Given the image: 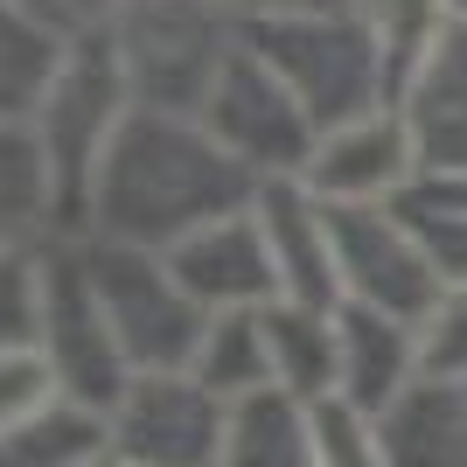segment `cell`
Masks as SVG:
<instances>
[{"instance_id": "obj_1", "label": "cell", "mask_w": 467, "mask_h": 467, "mask_svg": "<svg viewBox=\"0 0 467 467\" xmlns=\"http://www.w3.org/2000/svg\"><path fill=\"white\" fill-rule=\"evenodd\" d=\"M252 202H258V182L216 147L202 119L133 105L119 140L98 161L78 231L98 237V244L168 258L195 231H210L223 216L252 210Z\"/></svg>"}, {"instance_id": "obj_2", "label": "cell", "mask_w": 467, "mask_h": 467, "mask_svg": "<svg viewBox=\"0 0 467 467\" xmlns=\"http://www.w3.org/2000/svg\"><path fill=\"white\" fill-rule=\"evenodd\" d=\"M244 42L293 91V105L314 119V133H335V126H356V119L398 105V57H390L384 28L349 7L244 21Z\"/></svg>"}, {"instance_id": "obj_3", "label": "cell", "mask_w": 467, "mask_h": 467, "mask_svg": "<svg viewBox=\"0 0 467 467\" xmlns=\"http://www.w3.org/2000/svg\"><path fill=\"white\" fill-rule=\"evenodd\" d=\"M112 36L133 105L147 112H182L195 119L210 105L216 78L244 49V21L223 0H119L112 21H98Z\"/></svg>"}, {"instance_id": "obj_4", "label": "cell", "mask_w": 467, "mask_h": 467, "mask_svg": "<svg viewBox=\"0 0 467 467\" xmlns=\"http://www.w3.org/2000/svg\"><path fill=\"white\" fill-rule=\"evenodd\" d=\"M126 112H133V84H126V63H119L112 36L105 28H78L57 91L42 98V112H36V140H42V154H49V168H57V202H63L70 231L84 223L91 175H98V161H105V147L119 140Z\"/></svg>"}, {"instance_id": "obj_5", "label": "cell", "mask_w": 467, "mask_h": 467, "mask_svg": "<svg viewBox=\"0 0 467 467\" xmlns=\"http://www.w3.org/2000/svg\"><path fill=\"white\" fill-rule=\"evenodd\" d=\"M78 244H84V273H91L98 314H105V328H112L126 370H133V377L189 370L195 349H202L210 314L175 286L168 258L126 252V244H98V237H78Z\"/></svg>"}, {"instance_id": "obj_6", "label": "cell", "mask_w": 467, "mask_h": 467, "mask_svg": "<svg viewBox=\"0 0 467 467\" xmlns=\"http://www.w3.org/2000/svg\"><path fill=\"white\" fill-rule=\"evenodd\" d=\"M195 119L210 126V140L258 182V189H265V182H300L307 161H314V147H321L314 119L293 105V91L265 70V57H258L252 42L231 57V70L216 78L210 105Z\"/></svg>"}, {"instance_id": "obj_7", "label": "cell", "mask_w": 467, "mask_h": 467, "mask_svg": "<svg viewBox=\"0 0 467 467\" xmlns=\"http://www.w3.org/2000/svg\"><path fill=\"white\" fill-rule=\"evenodd\" d=\"M335 265H342V307H370L390 321H419V314L447 293L440 265H432L419 223L405 216V202H356L335 210Z\"/></svg>"}, {"instance_id": "obj_8", "label": "cell", "mask_w": 467, "mask_h": 467, "mask_svg": "<svg viewBox=\"0 0 467 467\" xmlns=\"http://www.w3.org/2000/svg\"><path fill=\"white\" fill-rule=\"evenodd\" d=\"M105 432H112L105 453L126 467H223L231 405L210 384H195L189 370L133 377L105 419Z\"/></svg>"}, {"instance_id": "obj_9", "label": "cell", "mask_w": 467, "mask_h": 467, "mask_svg": "<svg viewBox=\"0 0 467 467\" xmlns=\"http://www.w3.org/2000/svg\"><path fill=\"white\" fill-rule=\"evenodd\" d=\"M42 356L57 370L63 405H84L98 419H112V405L133 384L112 328H105V314H98V293H91V273H84L78 237H49V328H42Z\"/></svg>"}, {"instance_id": "obj_10", "label": "cell", "mask_w": 467, "mask_h": 467, "mask_svg": "<svg viewBox=\"0 0 467 467\" xmlns=\"http://www.w3.org/2000/svg\"><path fill=\"white\" fill-rule=\"evenodd\" d=\"M398 112L419 147V182H467V15H447L419 49Z\"/></svg>"}, {"instance_id": "obj_11", "label": "cell", "mask_w": 467, "mask_h": 467, "mask_svg": "<svg viewBox=\"0 0 467 467\" xmlns=\"http://www.w3.org/2000/svg\"><path fill=\"white\" fill-rule=\"evenodd\" d=\"M300 182H307L321 202H335V210H356V202H405V195L419 189V147H411L405 112L384 105V112L356 119V126L321 133V147H314V161H307Z\"/></svg>"}, {"instance_id": "obj_12", "label": "cell", "mask_w": 467, "mask_h": 467, "mask_svg": "<svg viewBox=\"0 0 467 467\" xmlns=\"http://www.w3.org/2000/svg\"><path fill=\"white\" fill-rule=\"evenodd\" d=\"M168 273L202 314H258L279 300V265H273L258 210H237L210 231H195L189 244H175Z\"/></svg>"}, {"instance_id": "obj_13", "label": "cell", "mask_w": 467, "mask_h": 467, "mask_svg": "<svg viewBox=\"0 0 467 467\" xmlns=\"http://www.w3.org/2000/svg\"><path fill=\"white\" fill-rule=\"evenodd\" d=\"M258 223L279 265V300L300 307H342V265H335V216L307 182H265L258 189Z\"/></svg>"}, {"instance_id": "obj_14", "label": "cell", "mask_w": 467, "mask_h": 467, "mask_svg": "<svg viewBox=\"0 0 467 467\" xmlns=\"http://www.w3.org/2000/svg\"><path fill=\"white\" fill-rule=\"evenodd\" d=\"M335 342H342V377H335V398H342V405L384 419V411L419 384L411 321H390V314H370V307H335Z\"/></svg>"}, {"instance_id": "obj_15", "label": "cell", "mask_w": 467, "mask_h": 467, "mask_svg": "<svg viewBox=\"0 0 467 467\" xmlns=\"http://www.w3.org/2000/svg\"><path fill=\"white\" fill-rule=\"evenodd\" d=\"M70 36L28 0H0V126H36L42 98L57 91L63 63H70Z\"/></svg>"}, {"instance_id": "obj_16", "label": "cell", "mask_w": 467, "mask_h": 467, "mask_svg": "<svg viewBox=\"0 0 467 467\" xmlns=\"http://www.w3.org/2000/svg\"><path fill=\"white\" fill-rule=\"evenodd\" d=\"M265 349H273V390L300 405H328L342 377V342H335V307H300L273 300L265 307Z\"/></svg>"}, {"instance_id": "obj_17", "label": "cell", "mask_w": 467, "mask_h": 467, "mask_svg": "<svg viewBox=\"0 0 467 467\" xmlns=\"http://www.w3.org/2000/svg\"><path fill=\"white\" fill-rule=\"evenodd\" d=\"M377 426L390 467H467V390L411 384Z\"/></svg>"}, {"instance_id": "obj_18", "label": "cell", "mask_w": 467, "mask_h": 467, "mask_svg": "<svg viewBox=\"0 0 467 467\" xmlns=\"http://www.w3.org/2000/svg\"><path fill=\"white\" fill-rule=\"evenodd\" d=\"M223 467H321V453H314V405H300L286 390H258V398L231 405Z\"/></svg>"}, {"instance_id": "obj_19", "label": "cell", "mask_w": 467, "mask_h": 467, "mask_svg": "<svg viewBox=\"0 0 467 467\" xmlns=\"http://www.w3.org/2000/svg\"><path fill=\"white\" fill-rule=\"evenodd\" d=\"M57 168L42 154L36 126H0V252L7 244H36V231H57Z\"/></svg>"}, {"instance_id": "obj_20", "label": "cell", "mask_w": 467, "mask_h": 467, "mask_svg": "<svg viewBox=\"0 0 467 467\" xmlns=\"http://www.w3.org/2000/svg\"><path fill=\"white\" fill-rule=\"evenodd\" d=\"M195 384H210L223 405H244L258 390H273V349H265V307L258 314H210L202 349L189 363Z\"/></svg>"}, {"instance_id": "obj_21", "label": "cell", "mask_w": 467, "mask_h": 467, "mask_svg": "<svg viewBox=\"0 0 467 467\" xmlns=\"http://www.w3.org/2000/svg\"><path fill=\"white\" fill-rule=\"evenodd\" d=\"M105 447H112V432H105L98 411L57 405V411H42L36 426L0 440V467H91Z\"/></svg>"}, {"instance_id": "obj_22", "label": "cell", "mask_w": 467, "mask_h": 467, "mask_svg": "<svg viewBox=\"0 0 467 467\" xmlns=\"http://www.w3.org/2000/svg\"><path fill=\"white\" fill-rule=\"evenodd\" d=\"M42 328H49V252L7 244L0 252V356L42 349Z\"/></svg>"}, {"instance_id": "obj_23", "label": "cell", "mask_w": 467, "mask_h": 467, "mask_svg": "<svg viewBox=\"0 0 467 467\" xmlns=\"http://www.w3.org/2000/svg\"><path fill=\"white\" fill-rule=\"evenodd\" d=\"M411 342H419V384L467 390V286L440 293V300L411 321Z\"/></svg>"}, {"instance_id": "obj_24", "label": "cell", "mask_w": 467, "mask_h": 467, "mask_svg": "<svg viewBox=\"0 0 467 467\" xmlns=\"http://www.w3.org/2000/svg\"><path fill=\"white\" fill-rule=\"evenodd\" d=\"M314 453H321V467H390L384 426H377L370 411L342 405V398L314 405Z\"/></svg>"}, {"instance_id": "obj_25", "label": "cell", "mask_w": 467, "mask_h": 467, "mask_svg": "<svg viewBox=\"0 0 467 467\" xmlns=\"http://www.w3.org/2000/svg\"><path fill=\"white\" fill-rule=\"evenodd\" d=\"M63 390H57V370H49V356L28 349V356H0V440L21 426H36L42 411H57Z\"/></svg>"}, {"instance_id": "obj_26", "label": "cell", "mask_w": 467, "mask_h": 467, "mask_svg": "<svg viewBox=\"0 0 467 467\" xmlns=\"http://www.w3.org/2000/svg\"><path fill=\"white\" fill-rule=\"evenodd\" d=\"M405 216L419 223L440 279H447V286H467V216L461 210H432V202H411V195H405Z\"/></svg>"}, {"instance_id": "obj_27", "label": "cell", "mask_w": 467, "mask_h": 467, "mask_svg": "<svg viewBox=\"0 0 467 467\" xmlns=\"http://www.w3.org/2000/svg\"><path fill=\"white\" fill-rule=\"evenodd\" d=\"M335 7H349V15L377 21V28H390V15H398V0H335Z\"/></svg>"}, {"instance_id": "obj_28", "label": "cell", "mask_w": 467, "mask_h": 467, "mask_svg": "<svg viewBox=\"0 0 467 467\" xmlns=\"http://www.w3.org/2000/svg\"><path fill=\"white\" fill-rule=\"evenodd\" d=\"M440 7H447V15H467V0H440Z\"/></svg>"}, {"instance_id": "obj_29", "label": "cell", "mask_w": 467, "mask_h": 467, "mask_svg": "<svg viewBox=\"0 0 467 467\" xmlns=\"http://www.w3.org/2000/svg\"><path fill=\"white\" fill-rule=\"evenodd\" d=\"M91 467H126V461H112V453H98V461H91Z\"/></svg>"}, {"instance_id": "obj_30", "label": "cell", "mask_w": 467, "mask_h": 467, "mask_svg": "<svg viewBox=\"0 0 467 467\" xmlns=\"http://www.w3.org/2000/svg\"><path fill=\"white\" fill-rule=\"evenodd\" d=\"M28 7H42V15H49V7H57V0H28Z\"/></svg>"}]
</instances>
